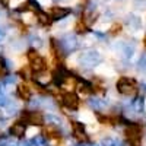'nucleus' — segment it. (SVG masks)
Masks as SVG:
<instances>
[{"label":"nucleus","mask_w":146,"mask_h":146,"mask_svg":"<svg viewBox=\"0 0 146 146\" xmlns=\"http://www.w3.org/2000/svg\"><path fill=\"white\" fill-rule=\"evenodd\" d=\"M67 124H69V136L75 140V143L91 145L94 142L91 135L86 130V124H85L83 121H80L78 118H69Z\"/></svg>","instance_id":"obj_1"},{"label":"nucleus","mask_w":146,"mask_h":146,"mask_svg":"<svg viewBox=\"0 0 146 146\" xmlns=\"http://www.w3.org/2000/svg\"><path fill=\"white\" fill-rule=\"evenodd\" d=\"M18 118H21L28 127H38V129H41L45 124V113L42 111V110H38V108L22 107Z\"/></svg>","instance_id":"obj_2"},{"label":"nucleus","mask_w":146,"mask_h":146,"mask_svg":"<svg viewBox=\"0 0 146 146\" xmlns=\"http://www.w3.org/2000/svg\"><path fill=\"white\" fill-rule=\"evenodd\" d=\"M115 91L126 98H135L139 91V82L130 76H120L115 82Z\"/></svg>","instance_id":"obj_3"},{"label":"nucleus","mask_w":146,"mask_h":146,"mask_svg":"<svg viewBox=\"0 0 146 146\" xmlns=\"http://www.w3.org/2000/svg\"><path fill=\"white\" fill-rule=\"evenodd\" d=\"M25 60L29 64V67L32 69V72H40V70H45L50 69V60H47V57H44L40 50L29 47L25 51Z\"/></svg>","instance_id":"obj_4"},{"label":"nucleus","mask_w":146,"mask_h":146,"mask_svg":"<svg viewBox=\"0 0 146 146\" xmlns=\"http://www.w3.org/2000/svg\"><path fill=\"white\" fill-rule=\"evenodd\" d=\"M124 137L130 146H142L143 126L137 121H127L124 124Z\"/></svg>","instance_id":"obj_5"},{"label":"nucleus","mask_w":146,"mask_h":146,"mask_svg":"<svg viewBox=\"0 0 146 146\" xmlns=\"http://www.w3.org/2000/svg\"><path fill=\"white\" fill-rule=\"evenodd\" d=\"M41 135L48 140V143H54V146H58L64 140L66 136H69L60 126H56L51 123H45L41 127Z\"/></svg>","instance_id":"obj_6"},{"label":"nucleus","mask_w":146,"mask_h":146,"mask_svg":"<svg viewBox=\"0 0 146 146\" xmlns=\"http://www.w3.org/2000/svg\"><path fill=\"white\" fill-rule=\"evenodd\" d=\"M6 133L15 140H23V139H27V135H28V126L21 118L16 117L12 123H9Z\"/></svg>","instance_id":"obj_7"},{"label":"nucleus","mask_w":146,"mask_h":146,"mask_svg":"<svg viewBox=\"0 0 146 146\" xmlns=\"http://www.w3.org/2000/svg\"><path fill=\"white\" fill-rule=\"evenodd\" d=\"M13 96L19 102H22L23 105H27L32 100V96H34V91L31 88V83L19 80L18 85H16V88H15V95Z\"/></svg>","instance_id":"obj_8"},{"label":"nucleus","mask_w":146,"mask_h":146,"mask_svg":"<svg viewBox=\"0 0 146 146\" xmlns=\"http://www.w3.org/2000/svg\"><path fill=\"white\" fill-rule=\"evenodd\" d=\"M60 42H62V47H63V50L64 53L69 56V54H73L75 51L79 50V41L76 38V35H70V34H66L63 35L62 38H58Z\"/></svg>","instance_id":"obj_9"},{"label":"nucleus","mask_w":146,"mask_h":146,"mask_svg":"<svg viewBox=\"0 0 146 146\" xmlns=\"http://www.w3.org/2000/svg\"><path fill=\"white\" fill-rule=\"evenodd\" d=\"M32 82L41 85V86H50L53 83V70L51 69H45L40 72H34L32 75Z\"/></svg>","instance_id":"obj_10"},{"label":"nucleus","mask_w":146,"mask_h":146,"mask_svg":"<svg viewBox=\"0 0 146 146\" xmlns=\"http://www.w3.org/2000/svg\"><path fill=\"white\" fill-rule=\"evenodd\" d=\"M72 9L67 7V6H62V5H53L50 9H48V15L51 16V19L56 22V21H62L64 18H67L70 13H72Z\"/></svg>","instance_id":"obj_11"},{"label":"nucleus","mask_w":146,"mask_h":146,"mask_svg":"<svg viewBox=\"0 0 146 146\" xmlns=\"http://www.w3.org/2000/svg\"><path fill=\"white\" fill-rule=\"evenodd\" d=\"M35 22L38 23V27H41L44 29H50L53 27V23H54V21L51 19V16L48 15V12H45L42 9L35 13Z\"/></svg>","instance_id":"obj_12"},{"label":"nucleus","mask_w":146,"mask_h":146,"mask_svg":"<svg viewBox=\"0 0 146 146\" xmlns=\"http://www.w3.org/2000/svg\"><path fill=\"white\" fill-rule=\"evenodd\" d=\"M15 75L19 78V80H23V82H31L32 80V75H34V72L32 69L29 67L28 63L25 64H21L16 70H15Z\"/></svg>","instance_id":"obj_13"},{"label":"nucleus","mask_w":146,"mask_h":146,"mask_svg":"<svg viewBox=\"0 0 146 146\" xmlns=\"http://www.w3.org/2000/svg\"><path fill=\"white\" fill-rule=\"evenodd\" d=\"M130 108L133 110V113H135L136 115L145 114V108H146L145 98H143L142 95H136L135 98L131 100V102H130Z\"/></svg>","instance_id":"obj_14"},{"label":"nucleus","mask_w":146,"mask_h":146,"mask_svg":"<svg viewBox=\"0 0 146 146\" xmlns=\"http://www.w3.org/2000/svg\"><path fill=\"white\" fill-rule=\"evenodd\" d=\"M89 31H91V28L80 18H78L76 22H75V25H73V32H75V35H85V34H88Z\"/></svg>","instance_id":"obj_15"},{"label":"nucleus","mask_w":146,"mask_h":146,"mask_svg":"<svg viewBox=\"0 0 146 146\" xmlns=\"http://www.w3.org/2000/svg\"><path fill=\"white\" fill-rule=\"evenodd\" d=\"M10 73H12V70L9 69V66L6 63V57L0 56V82H3L10 75Z\"/></svg>","instance_id":"obj_16"},{"label":"nucleus","mask_w":146,"mask_h":146,"mask_svg":"<svg viewBox=\"0 0 146 146\" xmlns=\"http://www.w3.org/2000/svg\"><path fill=\"white\" fill-rule=\"evenodd\" d=\"M28 140H29L31 146H50V145H48V140L41 135V131L36 133V135H34L32 137H29Z\"/></svg>","instance_id":"obj_17"},{"label":"nucleus","mask_w":146,"mask_h":146,"mask_svg":"<svg viewBox=\"0 0 146 146\" xmlns=\"http://www.w3.org/2000/svg\"><path fill=\"white\" fill-rule=\"evenodd\" d=\"M126 23H127L131 29H139L140 25H142V21H140V18L136 16V15H129V16L126 18Z\"/></svg>","instance_id":"obj_18"},{"label":"nucleus","mask_w":146,"mask_h":146,"mask_svg":"<svg viewBox=\"0 0 146 146\" xmlns=\"http://www.w3.org/2000/svg\"><path fill=\"white\" fill-rule=\"evenodd\" d=\"M100 143H101V146H121V142L120 140H117L114 137H110V136L102 137Z\"/></svg>","instance_id":"obj_19"},{"label":"nucleus","mask_w":146,"mask_h":146,"mask_svg":"<svg viewBox=\"0 0 146 146\" xmlns=\"http://www.w3.org/2000/svg\"><path fill=\"white\" fill-rule=\"evenodd\" d=\"M121 31H123V25L121 23H114V25L110 28L108 31V35H111V36H115L118 34H121Z\"/></svg>","instance_id":"obj_20"},{"label":"nucleus","mask_w":146,"mask_h":146,"mask_svg":"<svg viewBox=\"0 0 146 146\" xmlns=\"http://www.w3.org/2000/svg\"><path fill=\"white\" fill-rule=\"evenodd\" d=\"M137 70L142 73H146V53H143L137 62Z\"/></svg>","instance_id":"obj_21"},{"label":"nucleus","mask_w":146,"mask_h":146,"mask_svg":"<svg viewBox=\"0 0 146 146\" xmlns=\"http://www.w3.org/2000/svg\"><path fill=\"white\" fill-rule=\"evenodd\" d=\"M9 101H10V95L0 91V108H5L9 104Z\"/></svg>","instance_id":"obj_22"},{"label":"nucleus","mask_w":146,"mask_h":146,"mask_svg":"<svg viewBox=\"0 0 146 146\" xmlns=\"http://www.w3.org/2000/svg\"><path fill=\"white\" fill-rule=\"evenodd\" d=\"M133 5L136 9H146V0H135Z\"/></svg>","instance_id":"obj_23"},{"label":"nucleus","mask_w":146,"mask_h":146,"mask_svg":"<svg viewBox=\"0 0 146 146\" xmlns=\"http://www.w3.org/2000/svg\"><path fill=\"white\" fill-rule=\"evenodd\" d=\"M10 2H12V0H0V6L5 7V9H7L9 5H10Z\"/></svg>","instance_id":"obj_24"},{"label":"nucleus","mask_w":146,"mask_h":146,"mask_svg":"<svg viewBox=\"0 0 146 146\" xmlns=\"http://www.w3.org/2000/svg\"><path fill=\"white\" fill-rule=\"evenodd\" d=\"M139 91H140L143 95H146V83H145V82L139 85Z\"/></svg>","instance_id":"obj_25"},{"label":"nucleus","mask_w":146,"mask_h":146,"mask_svg":"<svg viewBox=\"0 0 146 146\" xmlns=\"http://www.w3.org/2000/svg\"><path fill=\"white\" fill-rule=\"evenodd\" d=\"M5 38H6V29L0 28V41H3Z\"/></svg>","instance_id":"obj_26"},{"label":"nucleus","mask_w":146,"mask_h":146,"mask_svg":"<svg viewBox=\"0 0 146 146\" xmlns=\"http://www.w3.org/2000/svg\"><path fill=\"white\" fill-rule=\"evenodd\" d=\"M143 44H145V48H146V36H145V40H143Z\"/></svg>","instance_id":"obj_27"},{"label":"nucleus","mask_w":146,"mask_h":146,"mask_svg":"<svg viewBox=\"0 0 146 146\" xmlns=\"http://www.w3.org/2000/svg\"><path fill=\"white\" fill-rule=\"evenodd\" d=\"M53 146H54V145H53Z\"/></svg>","instance_id":"obj_28"}]
</instances>
